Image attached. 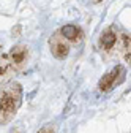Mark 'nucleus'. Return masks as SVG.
Listing matches in <instances>:
<instances>
[{"instance_id": "nucleus-4", "label": "nucleus", "mask_w": 131, "mask_h": 133, "mask_svg": "<svg viewBox=\"0 0 131 133\" xmlns=\"http://www.w3.org/2000/svg\"><path fill=\"white\" fill-rule=\"evenodd\" d=\"M101 43H103V46H106V48H111L114 43H115V35H114L112 32H106L104 35L101 37Z\"/></svg>"}, {"instance_id": "nucleus-6", "label": "nucleus", "mask_w": 131, "mask_h": 133, "mask_svg": "<svg viewBox=\"0 0 131 133\" xmlns=\"http://www.w3.org/2000/svg\"><path fill=\"white\" fill-rule=\"evenodd\" d=\"M40 133H54V131H52L51 128H43V130H41Z\"/></svg>"}, {"instance_id": "nucleus-3", "label": "nucleus", "mask_w": 131, "mask_h": 133, "mask_svg": "<svg viewBox=\"0 0 131 133\" xmlns=\"http://www.w3.org/2000/svg\"><path fill=\"white\" fill-rule=\"evenodd\" d=\"M52 52H54V56H55V57L63 59L65 56L68 54V46H65V44H57V46H54V48H52Z\"/></svg>"}, {"instance_id": "nucleus-2", "label": "nucleus", "mask_w": 131, "mask_h": 133, "mask_svg": "<svg viewBox=\"0 0 131 133\" xmlns=\"http://www.w3.org/2000/svg\"><path fill=\"white\" fill-rule=\"evenodd\" d=\"M62 33L67 38H70V40H74L76 37H77V27H74V25H65L63 29H62Z\"/></svg>"}, {"instance_id": "nucleus-1", "label": "nucleus", "mask_w": 131, "mask_h": 133, "mask_svg": "<svg viewBox=\"0 0 131 133\" xmlns=\"http://www.w3.org/2000/svg\"><path fill=\"white\" fill-rule=\"evenodd\" d=\"M122 68H117V70H112L111 73H107L103 79H101V82H100V87L103 89V90H107V89H111L112 86H114V82H115V78H117V73L120 71Z\"/></svg>"}, {"instance_id": "nucleus-5", "label": "nucleus", "mask_w": 131, "mask_h": 133, "mask_svg": "<svg viewBox=\"0 0 131 133\" xmlns=\"http://www.w3.org/2000/svg\"><path fill=\"white\" fill-rule=\"evenodd\" d=\"M24 54H25V51H24L22 48H14V49H13V57H14V60H18V62L22 60Z\"/></svg>"}]
</instances>
